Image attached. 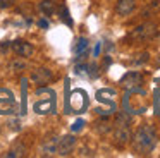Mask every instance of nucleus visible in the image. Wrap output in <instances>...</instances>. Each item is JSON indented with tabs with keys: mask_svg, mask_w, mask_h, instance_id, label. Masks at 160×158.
Listing matches in <instances>:
<instances>
[{
	"mask_svg": "<svg viewBox=\"0 0 160 158\" xmlns=\"http://www.w3.org/2000/svg\"><path fill=\"white\" fill-rule=\"evenodd\" d=\"M79 155H83V156H91V151L90 150H86V148H83V150H79Z\"/></svg>",
	"mask_w": 160,
	"mask_h": 158,
	"instance_id": "412c9836",
	"label": "nucleus"
},
{
	"mask_svg": "<svg viewBox=\"0 0 160 158\" xmlns=\"http://www.w3.org/2000/svg\"><path fill=\"white\" fill-rule=\"evenodd\" d=\"M158 33V27L155 22H143L139 26H136L134 29L129 33V40L132 41H148L152 38L157 36Z\"/></svg>",
	"mask_w": 160,
	"mask_h": 158,
	"instance_id": "20e7f679",
	"label": "nucleus"
},
{
	"mask_svg": "<svg viewBox=\"0 0 160 158\" xmlns=\"http://www.w3.org/2000/svg\"><path fill=\"white\" fill-rule=\"evenodd\" d=\"M157 65H158V67H160V55H158V57H157Z\"/></svg>",
	"mask_w": 160,
	"mask_h": 158,
	"instance_id": "b1692460",
	"label": "nucleus"
},
{
	"mask_svg": "<svg viewBox=\"0 0 160 158\" xmlns=\"http://www.w3.org/2000/svg\"><path fill=\"white\" fill-rule=\"evenodd\" d=\"M131 117H129V112H121L117 113L115 117V122H114V127H112V137H114V144L119 148L126 146L131 139Z\"/></svg>",
	"mask_w": 160,
	"mask_h": 158,
	"instance_id": "f03ea898",
	"label": "nucleus"
},
{
	"mask_svg": "<svg viewBox=\"0 0 160 158\" xmlns=\"http://www.w3.org/2000/svg\"><path fill=\"white\" fill-rule=\"evenodd\" d=\"M60 19H62L66 24H69V26H72V19L69 17V12H67V9H66L64 5L60 7Z\"/></svg>",
	"mask_w": 160,
	"mask_h": 158,
	"instance_id": "a211bd4d",
	"label": "nucleus"
},
{
	"mask_svg": "<svg viewBox=\"0 0 160 158\" xmlns=\"http://www.w3.org/2000/svg\"><path fill=\"white\" fill-rule=\"evenodd\" d=\"M14 3V0H0V9H7Z\"/></svg>",
	"mask_w": 160,
	"mask_h": 158,
	"instance_id": "aec40b11",
	"label": "nucleus"
},
{
	"mask_svg": "<svg viewBox=\"0 0 160 158\" xmlns=\"http://www.w3.org/2000/svg\"><path fill=\"white\" fill-rule=\"evenodd\" d=\"M18 112L16 95L7 88H0V115H14Z\"/></svg>",
	"mask_w": 160,
	"mask_h": 158,
	"instance_id": "39448f33",
	"label": "nucleus"
},
{
	"mask_svg": "<svg viewBox=\"0 0 160 158\" xmlns=\"http://www.w3.org/2000/svg\"><path fill=\"white\" fill-rule=\"evenodd\" d=\"M74 146H76V137L72 134H66L57 141V155L60 156H67V155L72 153Z\"/></svg>",
	"mask_w": 160,
	"mask_h": 158,
	"instance_id": "1a4fd4ad",
	"label": "nucleus"
},
{
	"mask_svg": "<svg viewBox=\"0 0 160 158\" xmlns=\"http://www.w3.org/2000/svg\"><path fill=\"white\" fill-rule=\"evenodd\" d=\"M35 110L38 113H50L55 110V93L52 95V98L45 100V101H38L35 105Z\"/></svg>",
	"mask_w": 160,
	"mask_h": 158,
	"instance_id": "f8f14e48",
	"label": "nucleus"
},
{
	"mask_svg": "<svg viewBox=\"0 0 160 158\" xmlns=\"http://www.w3.org/2000/svg\"><path fill=\"white\" fill-rule=\"evenodd\" d=\"M40 12H43L45 16H52L55 12V2L53 0H42L40 2Z\"/></svg>",
	"mask_w": 160,
	"mask_h": 158,
	"instance_id": "2eb2a0df",
	"label": "nucleus"
},
{
	"mask_svg": "<svg viewBox=\"0 0 160 158\" xmlns=\"http://www.w3.org/2000/svg\"><path fill=\"white\" fill-rule=\"evenodd\" d=\"M148 108V98L146 91L139 86L134 89H128L124 96V110L129 113H143Z\"/></svg>",
	"mask_w": 160,
	"mask_h": 158,
	"instance_id": "7ed1b4c3",
	"label": "nucleus"
},
{
	"mask_svg": "<svg viewBox=\"0 0 160 158\" xmlns=\"http://www.w3.org/2000/svg\"><path fill=\"white\" fill-rule=\"evenodd\" d=\"M134 9H136V0H117V3H115V14L121 17L132 14Z\"/></svg>",
	"mask_w": 160,
	"mask_h": 158,
	"instance_id": "9b49d317",
	"label": "nucleus"
},
{
	"mask_svg": "<svg viewBox=\"0 0 160 158\" xmlns=\"http://www.w3.org/2000/svg\"><path fill=\"white\" fill-rule=\"evenodd\" d=\"M83 126H84V122H83V120H78V122L74 124V129H81Z\"/></svg>",
	"mask_w": 160,
	"mask_h": 158,
	"instance_id": "4be33fe9",
	"label": "nucleus"
},
{
	"mask_svg": "<svg viewBox=\"0 0 160 158\" xmlns=\"http://www.w3.org/2000/svg\"><path fill=\"white\" fill-rule=\"evenodd\" d=\"M119 84L122 86L124 89H134L139 88L143 84V74L138 71H129L128 74H124L119 81Z\"/></svg>",
	"mask_w": 160,
	"mask_h": 158,
	"instance_id": "0eeeda50",
	"label": "nucleus"
},
{
	"mask_svg": "<svg viewBox=\"0 0 160 158\" xmlns=\"http://www.w3.org/2000/svg\"><path fill=\"white\" fill-rule=\"evenodd\" d=\"M2 156H4V158H11V156H12V158L26 156V146H24V144L19 143V144H16L14 148H11L9 151H5V153L2 155Z\"/></svg>",
	"mask_w": 160,
	"mask_h": 158,
	"instance_id": "ddd939ff",
	"label": "nucleus"
},
{
	"mask_svg": "<svg viewBox=\"0 0 160 158\" xmlns=\"http://www.w3.org/2000/svg\"><path fill=\"white\" fill-rule=\"evenodd\" d=\"M88 52V40L86 38H78L76 45H74V53L78 55V58H84Z\"/></svg>",
	"mask_w": 160,
	"mask_h": 158,
	"instance_id": "4468645a",
	"label": "nucleus"
},
{
	"mask_svg": "<svg viewBox=\"0 0 160 158\" xmlns=\"http://www.w3.org/2000/svg\"><path fill=\"white\" fill-rule=\"evenodd\" d=\"M29 79L38 86H47L55 79V76L48 67H36L35 71H31V77Z\"/></svg>",
	"mask_w": 160,
	"mask_h": 158,
	"instance_id": "423d86ee",
	"label": "nucleus"
},
{
	"mask_svg": "<svg viewBox=\"0 0 160 158\" xmlns=\"http://www.w3.org/2000/svg\"><path fill=\"white\" fill-rule=\"evenodd\" d=\"M57 141L59 137H48L42 143V146L38 148V155L40 156H53L57 153Z\"/></svg>",
	"mask_w": 160,
	"mask_h": 158,
	"instance_id": "9d476101",
	"label": "nucleus"
},
{
	"mask_svg": "<svg viewBox=\"0 0 160 158\" xmlns=\"http://www.w3.org/2000/svg\"><path fill=\"white\" fill-rule=\"evenodd\" d=\"M38 24H40V26H42V27H47V26H48V22H47V21H38Z\"/></svg>",
	"mask_w": 160,
	"mask_h": 158,
	"instance_id": "5701e85b",
	"label": "nucleus"
},
{
	"mask_svg": "<svg viewBox=\"0 0 160 158\" xmlns=\"http://www.w3.org/2000/svg\"><path fill=\"white\" fill-rule=\"evenodd\" d=\"M9 67H11L14 72H21V71L26 69V62L24 60H12L11 64H9Z\"/></svg>",
	"mask_w": 160,
	"mask_h": 158,
	"instance_id": "f3484780",
	"label": "nucleus"
},
{
	"mask_svg": "<svg viewBox=\"0 0 160 158\" xmlns=\"http://www.w3.org/2000/svg\"><path fill=\"white\" fill-rule=\"evenodd\" d=\"M157 146V131L152 124H143L132 136V150L138 155H150Z\"/></svg>",
	"mask_w": 160,
	"mask_h": 158,
	"instance_id": "f257e3e1",
	"label": "nucleus"
},
{
	"mask_svg": "<svg viewBox=\"0 0 160 158\" xmlns=\"http://www.w3.org/2000/svg\"><path fill=\"white\" fill-rule=\"evenodd\" d=\"M97 131L100 134H107L108 131H112V126L108 122V119H102L100 122H97Z\"/></svg>",
	"mask_w": 160,
	"mask_h": 158,
	"instance_id": "dca6fc26",
	"label": "nucleus"
},
{
	"mask_svg": "<svg viewBox=\"0 0 160 158\" xmlns=\"http://www.w3.org/2000/svg\"><path fill=\"white\" fill-rule=\"evenodd\" d=\"M141 58H134V60H131V64H134V65H139V64H145L146 60H148V53H143V55H139Z\"/></svg>",
	"mask_w": 160,
	"mask_h": 158,
	"instance_id": "6ab92c4d",
	"label": "nucleus"
},
{
	"mask_svg": "<svg viewBox=\"0 0 160 158\" xmlns=\"http://www.w3.org/2000/svg\"><path fill=\"white\" fill-rule=\"evenodd\" d=\"M11 45V50L14 52L16 55H19L21 58H28V57H31L33 53H35V48H33V45L29 43V41H26V40H14L12 43H9Z\"/></svg>",
	"mask_w": 160,
	"mask_h": 158,
	"instance_id": "6e6552de",
	"label": "nucleus"
}]
</instances>
